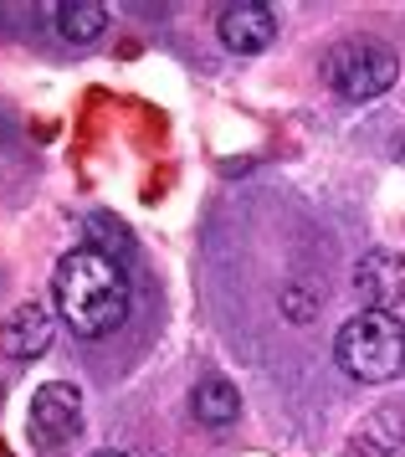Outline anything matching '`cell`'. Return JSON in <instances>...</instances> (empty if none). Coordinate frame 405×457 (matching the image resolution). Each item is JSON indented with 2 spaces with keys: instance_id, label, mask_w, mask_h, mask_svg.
Segmentation results:
<instances>
[{
  "instance_id": "6da1fadb",
  "label": "cell",
  "mask_w": 405,
  "mask_h": 457,
  "mask_svg": "<svg viewBox=\"0 0 405 457\" xmlns=\"http://www.w3.org/2000/svg\"><path fill=\"white\" fill-rule=\"evenodd\" d=\"M52 298H57V319L78 339H108L128 319L134 288H128V268L78 242L52 268Z\"/></svg>"
},
{
  "instance_id": "7a4b0ae2",
  "label": "cell",
  "mask_w": 405,
  "mask_h": 457,
  "mask_svg": "<svg viewBox=\"0 0 405 457\" xmlns=\"http://www.w3.org/2000/svg\"><path fill=\"white\" fill-rule=\"evenodd\" d=\"M334 360L360 386H385L405 370V324L401 313H369L360 309L334 334Z\"/></svg>"
},
{
  "instance_id": "3957f363",
  "label": "cell",
  "mask_w": 405,
  "mask_h": 457,
  "mask_svg": "<svg viewBox=\"0 0 405 457\" xmlns=\"http://www.w3.org/2000/svg\"><path fill=\"white\" fill-rule=\"evenodd\" d=\"M401 78V52L375 37H349L324 52V83L349 104H375Z\"/></svg>"
},
{
  "instance_id": "277c9868",
  "label": "cell",
  "mask_w": 405,
  "mask_h": 457,
  "mask_svg": "<svg viewBox=\"0 0 405 457\" xmlns=\"http://www.w3.org/2000/svg\"><path fill=\"white\" fill-rule=\"evenodd\" d=\"M82 432V391L72 380H46L31 395V436L41 447H62Z\"/></svg>"
},
{
  "instance_id": "5b68a950",
  "label": "cell",
  "mask_w": 405,
  "mask_h": 457,
  "mask_svg": "<svg viewBox=\"0 0 405 457\" xmlns=\"http://www.w3.org/2000/svg\"><path fill=\"white\" fill-rule=\"evenodd\" d=\"M216 37H221L226 52L257 57V52H267V46L277 42V11L267 0H231L216 16Z\"/></svg>"
},
{
  "instance_id": "8992f818",
  "label": "cell",
  "mask_w": 405,
  "mask_h": 457,
  "mask_svg": "<svg viewBox=\"0 0 405 457\" xmlns=\"http://www.w3.org/2000/svg\"><path fill=\"white\" fill-rule=\"evenodd\" d=\"M354 293L369 313H395L405 298V257L390 247H375L354 268Z\"/></svg>"
},
{
  "instance_id": "52a82bcc",
  "label": "cell",
  "mask_w": 405,
  "mask_h": 457,
  "mask_svg": "<svg viewBox=\"0 0 405 457\" xmlns=\"http://www.w3.org/2000/svg\"><path fill=\"white\" fill-rule=\"evenodd\" d=\"M52 339H57V319H52L46 303H21V309L0 324V354L16 360V365L41 360V354L52 350Z\"/></svg>"
},
{
  "instance_id": "ba28073f",
  "label": "cell",
  "mask_w": 405,
  "mask_h": 457,
  "mask_svg": "<svg viewBox=\"0 0 405 457\" xmlns=\"http://www.w3.org/2000/svg\"><path fill=\"white\" fill-rule=\"evenodd\" d=\"M52 21H57L62 42L87 46L108 31V5H103V0H57V5H52Z\"/></svg>"
},
{
  "instance_id": "9c48e42d",
  "label": "cell",
  "mask_w": 405,
  "mask_h": 457,
  "mask_svg": "<svg viewBox=\"0 0 405 457\" xmlns=\"http://www.w3.org/2000/svg\"><path fill=\"white\" fill-rule=\"evenodd\" d=\"M190 411H195L201 427H226V421H236V411H242V391L231 380H221V375H205L201 386L190 391Z\"/></svg>"
},
{
  "instance_id": "30bf717a",
  "label": "cell",
  "mask_w": 405,
  "mask_h": 457,
  "mask_svg": "<svg viewBox=\"0 0 405 457\" xmlns=\"http://www.w3.org/2000/svg\"><path fill=\"white\" fill-rule=\"evenodd\" d=\"M82 242H87L93 252H103V257H113L119 268H128V257L139 252L134 231L123 227L119 216H108V211H93V216H82Z\"/></svg>"
},
{
  "instance_id": "8fae6325",
  "label": "cell",
  "mask_w": 405,
  "mask_h": 457,
  "mask_svg": "<svg viewBox=\"0 0 405 457\" xmlns=\"http://www.w3.org/2000/svg\"><path fill=\"white\" fill-rule=\"evenodd\" d=\"M318 309H324V288H313V283H287L283 288V313L293 324L318 319Z\"/></svg>"
},
{
  "instance_id": "7c38bea8",
  "label": "cell",
  "mask_w": 405,
  "mask_h": 457,
  "mask_svg": "<svg viewBox=\"0 0 405 457\" xmlns=\"http://www.w3.org/2000/svg\"><path fill=\"white\" fill-rule=\"evenodd\" d=\"M5 139H11V119H5V113H0V145H5Z\"/></svg>"
},
{
  "instance_id": "4fadbf2b",
  "label": "cell",
  "mask_w": 405,
  "mask_h": 457,
  "mask_svg": "<svg viewBox=\"0 0 405 457\" xmlns=\"http://www.w3.org/2000/svg\"><path fill=\"white\" fill-rule=\"evenodd\" d=\"M93 457H128V453H119V447H98Z\"/></svg>"
}]
</instances>
